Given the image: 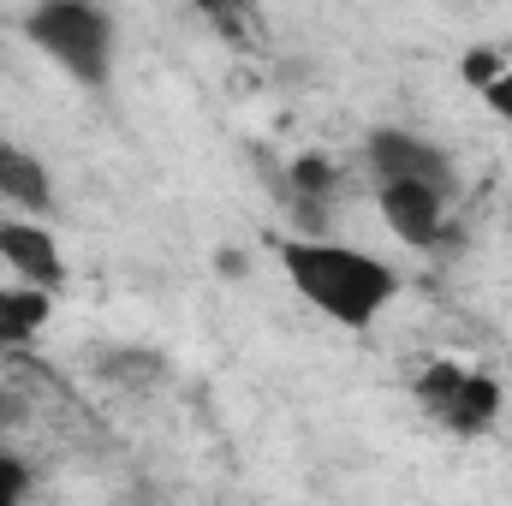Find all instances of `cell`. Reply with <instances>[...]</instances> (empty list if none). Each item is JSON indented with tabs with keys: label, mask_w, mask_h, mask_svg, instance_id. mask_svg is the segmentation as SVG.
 <instances>
[{
	"label": "cell",
	"mask_w": 512,
	"mask_h": 506,
	"mask_svg": "<svg viewBox=\"0 0 512 506\" xmlns=\"http://www.w3.org/2000/svg\"><path fill=\"white\" fill-rule=\"evenodd\" d=\"M0 262L18 268V280H30V286H48V292L66 286L60 239H54L42 221H0Z\"/></svg>",
	"instance_id": "obj_6"
},
{
	"label": "cell",
	"mask_w": 512,
	"mask_h": 506,
	"mask_svg": "<svg viewBox=\"0 0 512 506\" xmlns=\"http://www.w3.org/2000/svg\"><path fill=\"white\" fill-rule=\"evenodd\" d=\"M0 203H12L18 215H48L54 209V179L42 167V155L0 143Z\"/></svg>",
	"instance_id": "obj_7"
},
{
	"label": "cell",
	"mask_w": 512,
	"mask_h": 506,
	"mask_svg": "<svg viewBox=\"0 0 512 506\" xmlns=\"http://www.w3.org/2000/svg\"><path fill=\"white\" fill-rule=\"evenodd\" d=\"M483 102H489V108H495L501 120H512V54L501 60V72H495V78L483 84Z\"/></svg>",
	"instance_id": "obj_10"
},
{
	"label": "cell",
	"mask_w": 512,
	"mask_h": 506,
	"mask_svg": "<svg viewBox=\"0 0 512 506\" xmlns=\"http://www.w3.org/2000/svg\"><path fill=\"white\" fill-rule=\"evenodd\" d=\"M54 316V292L48 286H0V346H30Z\"/></svg>",
	"instance_id": "obj_8"
},
{
	"label": "cell",
	"mask_w": 512,
	"mask_h": 506,
	"mask_svg": "<svg viewBox=\"0 0 512 506\" xmlns=\"http://www.w3.org/2000/svg\"><path fill=\"white\" fill-rule=\"evenodd\" d=\"M280 268L292 280V292L322 310L340 328H370L387 304L399 298V268H387L382 256L358 251V245H334V239H286Z\"/></svg>",
	"instance_id": "obj_1"
},
{
	"label": "cell",
	"mask_w": 512,
	"mask_h": 506,
	"mask_svg": "<svg viewBox=\"0 0 512 506\" xmlns=\"http://www.w3.org/2000/svg\"><path fill=\"white\" fill-rule=\"evenodd\" d=\"M364 155H370V173H376V179H435V185L453 191V161H447V149H435L429 137H417V131H405V126L370 131Z\"/></svg>",
	"instance_id": "obj_5"
},
{
	"label": "cell",
	"mask_w": 512,
	"mask_h": 506,
	"mask_svg": "<svg viewBox=\"0 0 512 506\" xmlns=\"http://www.w3.org/2000/svg\"><path fill=\"white\" fill-rule=\"evenodd\" d=\"M292 185L316 197V191H328V185H334V167H328L322 155H304V161H292Z\"/></svg>",
	"instance_id": "obj_9"
},
{
	"label": "cell",
	"mask_w": 512,
	"mask_h": 506,
	"mask_svg": "<svg viewBox=\"0 0 512 506\" xmlns=\"http://www.w3.org/2000/svg\"><path fill=\"white\" fill-rule=\"evenodd\" d=\"M191 6H197V12H203V18H215V24H221V30H227V36H233V30H239V0H191Z\"/></svg>",
	"instance_id": "obj_12"
},
{
	"label": "cell",
	"mask_w": 512,
	"mask_h": 506,
	"mask_svg": "<svg viewBox=\"0 0 512 506\" xmlns=\"http://www.w3.org/2000/svg\"><path fill=\"white\" fill-rule=\"evenodd\" d=\"M24 489H30V471H24L18 459H6V453H0V506H12Z\"/></svg>",
	"instance_id": "obj_11"
},
{
	"label": "cell",
	"mask_w": 512,
	"mask_h": 506,
	"mask_svg": "<svg viewBox=\"0 0 512 506\" xmlns=\"http://www.w3.org/2000/svg\"><path fill=\"white\" fill-rule=\"evenodd\" d=\"M447 185L435 179H376V209H382L387 233L411 251H435L447 233Z\"/></svg>",
	"instance_id": "obj_4"
},
{
	"label": "cell",
	"mask_w": 512,
	"mask_h": 506,
	"mask_svg": "<svg viewBox=\"0 0 512 506\" xmlns=\"http://www.w3.org/2000/svg\"><path fill=\"white\" fill-rule=\"evenodd\" d=\"M24 36L78 84H102L114 66V24L96 0H36Z\"/></svg>",
	"instance_id": "obj_2"
},
{
	"label": "cell",
	"mask_w": 512,
	"mask_h": 506,
	"mask_svg": "<svg viewBox=\"0 0 512 506\" xmlns=\"http://www.w3.org/2000/svg\"><path fill=\"white\" fill-rule=\"evenodd\" d=\"M411 393H417V405H423L441 429H453V435H483V429L501 417V405H507L501 381L489 376V370H471V364H453V358L423 364V376L411 381Z\"/></svg>",
	"instance_id": "obj_3"
}]
</instances>
